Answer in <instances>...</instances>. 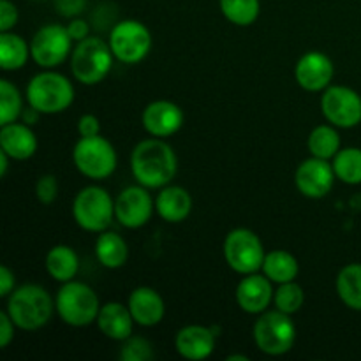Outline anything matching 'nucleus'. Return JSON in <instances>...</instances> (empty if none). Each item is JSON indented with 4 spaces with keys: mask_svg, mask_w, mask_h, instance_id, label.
I'll use <instances>...</instances> for the list:
<instances>
[{
    "mask_svg": "<svg viewBox=\"0 0 361 361\" xmlns=\"http://www.w3.org/2000/svg\"><path fill=\"white\" fill-rule=\"evenodd\" d=\"M41 115L42 113L41 111H37V109L35 108H32L30 104L27 106V108H23V111H21V122L23 123H27V126H35V123L39 122V118H41Z\"/></svg>",
    "mask_w": 361,
    "mask_h": 361,
    "instance_id": "a19ab883",
    "label": "nucleus"
},
{
    "mask_svg": "<svg viewBox=\"0 0 361 361\" xmlns=\"http://www.w3.org/2000/svg\"><path fill=\"white\" fill-rule=\"evenodd\" d=\"M155 212L168 224H180L192 212V197L187 189L169 183L159 189L155 197Z\"/></svg>",
    "mask_w": 361,
    "mask_h": 361,
    "instance_id": "412c9836",
    "label": "nucleus"
},
{
    "mask_svg": "<svg viewBox=\"0 0 361 361\" xmlns=\"http://www.w3.org/2000/svg\"><path fill=\"white\" fill-rule=\"evenodd\" d=\"M18 7L11 0H0V32H11L18 23Z\"/></svg>",
    "mask_w": 361,
    "mask_h": 361,
    "instance_id": "f704fd0d",
    "label": "nucleus"
},
{
    "mask_svg": "<svg viewBox=\"0 0 361 361\" xmlns=\"http://www.w3.org/2000/svg\"><path fill=\"white\" fill-rule=\"evenodd\" d=\"M228 360H229V361H236V360H240V361H249V358H247V356H243V355H231V356H228Z\"/></svg>",
    "mask_w": 361,
    "mask_h": 361,
    "instance_id": "37998d69",
    "label": "nucleus"
},
{
    "mask_svg": "<svg viewBox=\"0 0 361 361\" xmlns=\"http://www.w3.org/2000/svg\"><path fill=\"white\" fill-rule=\"evenodd\" d=\"M155 201L143 185L126 187L115 200V221L126 229H140L150 222Z\"/></svg>",
    "mask_w": 361,
    "mask_h": 361,
    "instance_id": "ddd939ff",
    "label": "nucleus"
},
{
    "mask_svg": "<svg viewBox=\"0 0 361 361\" xmlns=\"http://www.w3.org/2000/svg\"><path fill=\"white\" fill-rule=\"evenodd\" d=\"M97 328L106 338L115 342H123L133 335L134 317L129 307L120 302H108L101 307L97 316Z\"/></svg>",
    "mask_w": 361,
    "mask_h": 361,
    "instance_id": "4be33fe9",
    "label": "nucleus"
},
{
    "mask_svg": "<svg viewBox=\"0 0 361 361\" xmlns=\"http://www.w3.org/2000/svg\"><path fill=\"white\" fill-rule=\"evenodd\" d=\"M25 99L42 115H56L74 102V85L55 69H42L28 81Z\"/></svg>",
    "mask_w": 361,
    "mask_h": 361,
    "instance_id": "7ed1b4c3",
    "label": "nucleus"
},
{
    "mask_svg": "<svg viewBox=\"0 0 361 361\" xmlns=\"http://www.w3.org/2000/svg\"><path fill=\"white\" fill-rule=\"evenodd\" d=\"M252 338L263 355L284 356L295 348L296 324L282 310H264L254 323Z\"/></svg>",
    "mask_w": 361,
    "mask_h": 361,
    "instance_id": "423d86ee",
    "label": "nucleus"
},
{
    "mask_svg": "<svg viewBox=\"0 0 361 361\" xmlns=\"http://www.w3.org/2000/svg\"><path fill=\"white\" fill-rule=\"evenodd\" d=\"M274 303L275 309L293 316V314L302 310L303 303H305V291L296 281L279 284V288L274 293Z\"/></svg>",
    "mask_w": 361,
    "mask_h": 361,
    "instance_id": "2f4dec72",
    "label": "nucleus"
},
{
    "mask_svg": "<svg viewBox=\"0 0 361 361\" xmlns=\"http://www.w3.org/2000/svg\"><path fill=\"white\" fill-rule=\"evenodd\" d=\"M130 171L136 183L159 190L169 185L178 173V157L166 140L152 136L133 148Z\"/></svg>",
    "mask_w": 361,
    "mask_h": 361,
    "instance_id": "f257e3e1",
    "label": "nucleus"
},
{
    "mask_svg": "<svg viewBox=\"0 0 361 361\" xmlns=\"http://www.w3.org/2000/svg\"><path fill=\"white\" fill-rule=\"evenodd\" d=\"M88 0H55V7L59 11L60 16L67 18V20H73L78 18L87 7Z\"/></svg>",
    "mask_w": 361,
    "mask_h": 361,
    "instance_id": "c9c22d12",
    "label": "nucleus"
},
{
    "mask_svg": "<svg viewBox=\"0 0 361 361\" xmlns=\"http://www.w3.org/2000/svg\"><path fill=\"white\" fill-rule=\"evenodd\" d=\"M101 307L97 293L85 282H66L55 296L56 314L62 323L73 328H85L95 323Z\"/></svg>",
    "mask_w": 361,
    "mask_h": 361,
    "instance_id": "20e7f679",
    "label": "nucleus"
},
{
    "mask_svg": "<svg viewBox=\"0 0 361 361\" xmlns=\"http://www.w3.org/2000/svg\"><path fill=\"white\" fill-rule=\"evenodd\" d=\"M78 134L80 137H92L101 134V120L92 113H85L78 120Z\"/></svg>",
    "mask_w": 361,
    "mask_h": 361,
    "instance_id": "e433bc0d",
    "label": "nucleus"
},
{
    "mask_svg": "<svg viewBox=\"0 0 361 361\" xmlns=\"http://www.w3.org/2000/svg\"><path fill=\"white\" fill-rule=\"evenodd\" d=\"M321 113L328 123L351 129L361 123V95L345 85H330L321 95Z\"/></svg>",
    "mask_w": 361,
    "mask_h": 361,
    "instance_id": "f8f14e48",
    "label": "nucleus"
},
{
    "mask_svg": "<svg viewBox=\"0 0 361 361\" xmlns=\"http://www.w3.org/2000/svg\"><path fill=\"white\" fill-rule=\"evenodd\" d=\"M23 108V97L16 85L9 80H0V126L18 122Z\"/></svg>",
    "mask_w": 361,
    "mask_h": 361,
    "instance_id": "7c9ffc66",
    "label": "nucleus"
},
{
    "mask_svg": "<svg viewBox=\"0 0 361 361\" xmlns=\"http://www.w3.org/2000/svg\"><path fill=\"white\" fill-rule=\"evenodd\" d=\"M108 42L115 60L126 66H136L143 62L150 55L154 46L148 27L137 20H122L113 25Z\"/></svg>",
    "mask_w": 361,
    "mask_h": 361,
    "instance_id": "9d476101",
    "label": "nucleus"
},
{
    "mask_svg": "<svg viewBox=\"0 0 361 361\" xmlns=\"http://www.w3.org/2000/svg\"><path fill=\"white\" fill-rule=\"evenodd\" d=\"M335 289L348 309L361 312V263L345 264L337 275Z\"/></svg>",
    "mask_w": 361,
    "mask_h": 361,
    "instance_id": "bb28decb",
    "label": "nucleus"
},
{
    "mask_svg": "<svg viewBox=\"0 0 361 361\" xmlns=\"http://www.w3.org/2000/svg\"><path fill=\"white\" fill-rule=\"evenodd\" d=\"M73 162L85 178L101 182L116 171L118 155H116L115 147L99 134L92 137H80L76 141L73 150Z\"/></svg>",
    "mask_w": 361,
    "mask_h": 361,
    "instance_id": "0eeeda50",
    "label": "nucleus"
},
{
    "mask_svg": "<svg viewBox=\"0 0 361 361\" xmlns=\"http://www.w3.org/2000/svg\"><path fill=\"white\" fill-rule=\"evenodd\" d=\"M335 175L341 182L348 185H360L361 183V148L348 147L341 148L338 154L331 159Z\"/></svg>",
    "mask_w": 361,
    "mask_h": 361,
    "instance_id": "c756f323",
    "label": "nucleus"
},
{
    "mask_svg": "<svg viewBox=\"0 0 361 361\" xmlns=\"http://www.w3.org/2000/svg\"><path fill=\"white\" fill-rule=\"evenodd\" d=\"M14 331H16V324L9 317V314L4 310L0 312V349L9 348L11 342L14 341Z\"/></svg>",
    "mask_w": 361,
    "mask_h": 361,
    "instance_id": "4c0bfd02",
    "label": "nucleus"
},
{
    "mask_svg": "<svg viewBox=\"0 0 361 361\" xmlns=\"http://www.w3.org/2000/svg\"><path fill=\"white\" fill-rule=\"evenodd\" d=\"M35 197L41 204H53L59 197V182L56 176L53 175H42L39 176L37 183H35Z\"/></svg>",
    "mask_w": 361,
    "mask_h": 361,
    "instance_id": "72a5a7b5",
    "label": "nucleus"
},
{
    "mask_svg": "<svg viewBox=\"0 0 361 361\" xmlns=\"http://www.w3.org/2000/svg\"><path fill=\"white\" fill-rule=\"evenodd\" d=\"M9 161H11L9 155H7L4 150H0V176H2V178L7 175V168H9Z\"/></svg>",
    "mask_w": 361,
    "mask_h": 361,
    "instance_id": "79ce46f5",
    "label": "nucleus"
},
{
    "mask_svg": "<svg viewBox=\"0 0 361 361\" xmlns=\"http://www.w3.org/2000/svg\"><path fill=\"white\" fill-rule=\"evenodd\" d=\"M222 254L228 267L238 275L257 274L267 257L261 238L247 228H236L226 235Z\"/></svg>",
    "mask_w": 361,
    "mask_h": 361,
    "instance_id": "1a4fd4ad",
    "label": "nucleus"
},
{
    "mask_svg": "<svg viewBox=\"0 0 361 361\" xmlns=\"http://www.w3.org/2000/svg\"><path fill=\"white\" fill-rule=\"evenodd\" d=\"M334 62L323 51H307L295 66L296 83L307 92H324L334 80Z\"/></svg>",
    "mask_w": 361,
    "mask_h": 361,
    "instance_id": "2eb2a0df",
    "label": "nucleus"
},
{
    "mask_svg": "<svg viewBox=\"0 0 361 361\" xmlns=\"http://www.w3.org/2000/svg\"><path fill=\"white\" fill-rule=\"evenodd\" d=\"M95 257L108 270H118L129 259V245L118 233L106 229L95 240Z\"/></svg>",
    "mask_w": 361,
    "mask_h": 361,
    "instance_id": "b1692460",
    "label": "nucleus"
},
{
    "mask_svg": "<svg viewBox=\"0 0 361 361\" xmlns=\"http://www.w3.org/2000/svg\"><path fill=\"white\" fill-rule=\"evenodd\" d=\"M115 55H113L109 42L101 37H87L85 41L76 42L71 55V73L74 80L81 85L94 87L106 80L113 69Z\"/></svg>",
    "mask_w": 361,
    "mask_h": 361,
    "instance_id": "39448f33",
    "label": "nucleus"
},
{
    "mask_svg": "<svg viewBox=\"0 0 361 361\" xmlns=\"http://www.w3.org/2000/svg\"><path fill=\"white\" fill-rule=\"evenodd\" d=\"M221 13L236 27H250L261 13V0H219Z\"/></svg>",
    "mask_w": 361,
    "mask_h": 361,
    "instance_id": "c85d7f7f",
    "label": "nucleus"
},
{
    "mask_svg": "<svg viewBox=\"0 0 361 361\" xmlns=\"http://www.w3.org/2000/svg\"><path fill=\"white\" fill-rule=\"evenodd\" d=\"M154 355L152 342L145 337H136V335H130L129 338H126L120 345L118 353L122 361H150Z\"/></svg>",
    "mask_w": 361,
    "mask_h": 361,
    "instance_id": "473e14b6",
    "label": "nucleus"
},
{
    "mask_svg": "<svg viewBox=\"0 0 361 361\" xmlns=\"http://www.w3.org/2000/svg\"><path fill=\"white\" fill-rule=\"evenodd\" d=\"M66 27H67V32H69V35L73 37L74 42L85 41L87 37H90V25H88L83 18H80V16L73 18V20H71Z\"/></svg>",
    "mask_w": 361,
    "mask_h": 361,
    "instance_id": "58836bf2",
    "label": "nucleus"
},
{
    "mask_svg": "<svg viewBox=\"0 0 361 361\" xmlns=\"http://www.w3.org/2000/svg\"><path fill=\"white\" fill-rule=\"evenodd\" d=\"M183 122H185V115L182 108L176 102L166 101V99L150 102L141 115L145 130L150 136L162 137V140L178 133L183 127Z\"/></svg>",
    "mask_w": 361,
    "mask_h": 361,
    "instance_id": "dca6fc26",
    "label": "nucleus"
},
{
    "mask_svg": "<svg viewBox=\"0 0 361 361\" xmlns=\"http://www.w3.org/2000/svg\"><path fill=\"white\" fill-rule=\"evenodd\" d=\"M73 217L83 231L102 233L115 219V201L102 187H83L74 197Z\"/></svg>",
    "mask_w": 361,
    "mask_h": 361,
    "instance_id": "6e6552de",
    "label": "nucleus"
},
{
    "mask_svg": "<svg viewBox=\"0 0 361 361\" xmlns=\"http://www.w3.org/2000/svg\"><path fill=\"white\" fill-rule=\"evenodd\" d=\"M338 127L331 126V123H323V126L314 127L312 133L309 134L307 140V148H309L312 157L319 159H334L341 150V134H338Z\"/></svg>",
    "mask_w": 361,
    "mask_h": 361,
    "instance_id": "cd10ccee",
    "label": "nucleus"
},
{
    "mask_svg": "<svg viewBox=\"0 0 361 361\" xmlns=\"http://www.w3.org/2000/svg\"><path fill=\"white\" fill-rule=\"evenodd\" d=\"M175 349L183 360L203 361L215 351V334L203 324H189L176 331Z\"/></svg>",
    "mask_w": 361,
    "mask_h": 361,
    "instance_id": "a211bd4d",
    "label": "nucleus"
},
{
    "mask_svg": "<svg viewBox=\"0 0 361 361\" xmlns=\"http://www.w3.org/2000/svg\"><path fill=\"white\" fill-rule=\"evenodd\" d=\"M73 42L67 27L59 23L44 25L30 41L32 60L41 69H56L73 55Z\"/></svg>",
    "mask_w": 361,
    "mask_h": 361,
    "instance_id": "9b49d317",
    "label": "nucleus"
},
{
    "mask_svg": "<svg viewBox=\"0 0 361 361\" xmlns=\"http://www.w3.org/2000/svg\"><path fill=\"white\" fill-rule=\"evenodd\" d=\"M127 307L133 314L134 323L143 328L157 326L166 316L164 300L150 286H140L133 289L127 300Z\"/></svg>",
    "mask_w": 361,
    "mask_h": 361,
    "instance_id": "6ab92c4d",
    "label": "nucleus"
},
{
    "mask_svg": "<svg viewBox=\"0 0 361 361\" xmlns=\"http://www.w3.org/2000/svg\"><path fill=\"white\" fill-rule=\"evenodd\" d=\"M55 310V300L39 284H23L7 296L6 312L18 330H41L51 321Z\"/></svg>",
    "mask_w": 361,
    "mask_h": 361,
    "instance_id": "f03ea898",
    "label": "nucleus"
},
{
    "mask_svg": "<svg viewBox=\"0 0 361 361\" xmlns=\"http://www.w3.org/2000/svg\"><path fill=\"white\" fill-rule=\"evenodd\" d=\"M274 293L275 289L271 288L270 279L257 271V274L243 275V279L236 286L235 298L243 312L259 316L264 310H268L270 303L274 302Z\"/></svg>",
    "mask_w": 361,
    "mask_h": 361,
    "instance_id": "f3484780",
    "label": "nucleus"
},
{
    "mask_svg": "<svg viewBox=\"0 0 361 361\" xmlns=\"http://www.w3.org/2000/svg\"><path fill=\"white\" fill-rule=\"evenodd\" d=\"M46 271L53 281L66 284V282L74 281L80 270V257H78L76 250L69 245H60L51 247L46 254Z\"/></svg>",
    "mask_w": 361,
    "mask_h": 361,
    "instance_id": "5701e85b",
    "label": "nucleus"
},
{
    "mask_svg": "<svg viewBox=\"0 0 361 361\" xmlns=\"http://www.w3.org/2000/svg\"><path fill=\"white\" fill-rule=\"evenodd\" d=\"M261 271L275 284H284V282L296 281L300 274V263L288 250L275 249L267 252Z\"/></svg>",
    "mask_w": 361,
    "mask_h": 361,
    "instance_id": "393cba45",
    "label": "nucleus"
},
{
    "mask_svg": "<svg viewBox=\"0 0 361 361\" xmlns=\"http://www.w3.org/2000/svg\"><path fill=\"white\" fill-rule=\"evenodd\" d=\"M14 289H16V277L6 264H2L0 267V298H7Z\"/></svg>",
    "mask_w": 361,
    "mask_h": 361,
    "instance_id": "ea45409f",
    "label": "nucleus"
},
{
    "mask_svg": "<svg viewBox=\"0 0 361 361\" xmlns=\"http://www.w3.org/2000/svg\"><path fill=\"white\" fill-rule=\"evenodd\" d=\"M0 150L13 161H28L37 152V137L32 127L23 122L0 126Z\"/></svg>",
    "mask_w": 361,
    "mask_h": 361,
    "instance_id": "aec40b11",
    "label": "nucleus"
},
{
    "mask_svg": "<svg viewBox=\"0 0 361 361\" xmlns=\"http://www.w3.org/2000/svg\"><path fill=\"white\" fill-rule=\"evenodd\" d=\"M32 59L30 44L14 32H0V67L4 71H20Z\"/></svg>",
    "mask_w": 361,
    "mask_h": 361,
    "instance_id": "a878e982",
    "label": "nucleus"
},
{
    "mask_svg": "<svg viewBox=\"0 0 361 361\" xmlns=\"http://www.w3.org/2000/svg\"><path fill=\"white\" fill-rule=\"evenodd\" d=\"M335 180H337V175H335L334 164L326 159L312 157V155L305 159L295 173L296 189L309 200H321L328 196L334 189Z\"/></svg>",
    "mask_w": 361,
    "mask_h": 361,
    "instance_id": "4468645a",
    "label": "nucleus"
}]
</instances>
